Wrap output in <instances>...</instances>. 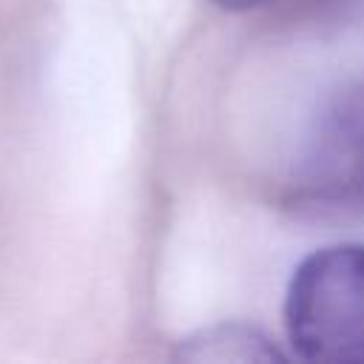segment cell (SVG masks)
<instances>
[{
  "instance_id": "cell-1",
  "label": "cell",
  "mask_w": 364,
  "mask_h": 364,
  "mask_svg": "<svg viewBox=\"0 0 364 364\" xmlns=\"http://www.w3.org/2000/svg\"><path fill=\"white\" fill-rule=\"evenodd\" d=\"M284 330L304 361L364 364L361 242L327 245L301 259L284 296Z\"/></svg>"
},
{
  "instance_id": "cell-2",
  "label": "cell",
  "mask_w": 364,
  "mask_h": 364,
  "mask_svg": "<svg viewBox=\"0 0 364 364\" xmlns=\"http://www.w3.org/2000/svg\"><path fill=\"white\" fill-rule=\"evenodd\" d=\"M307 179L327 199L364 196V97L358 91L321 119L307 156Z\"/></svg>"
},
{
  "instance_id": "cell-3",
  "label": "cell",
  "mask_w": 364,
  "mask_h": 364,
  "mask_svg": "<svg viewBox=\"0 0 364 364\" xmlns=\"http://www.w3.org/2000/svg\"><path fill=\"white\" fill-rule=\"evenodd\" d=\"M179 358L185 361H282V350L253 324L228 321L199 330L179 341Z\"/></svg>"
},
{
  "instance_id": "cell-4",
  "label": "cell",
  "mask_w": 364,
  "mask_h": 364,
  "mask_svg": "<svg viewBox=\"0 0 364 364\" xmlns=\"http://www.w3.org/2000/svg\"><path fill=\"white\" fill-rule=\"evenodd\" d=\"M213 3L228 9V11H247V9H259V6H264L270 0H213Z\"/></svg>"
}]
</instances>
